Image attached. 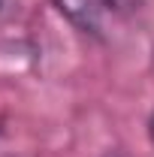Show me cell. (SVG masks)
<instances>
[{"label":"cell","instance_id":"cell-4","mask_svg":"<svg viewBox=\"0 0 154 157\" xmlns=\"http://www.w3.org/2000/svg\"><path fill=\"white\" fill-rule=\"evenodd\" d=\"M6 3H9V0H0V12H3V9H6Z\"/></svg>","mask_w":154,"mask_h":157},{"label":"cell","instance_id":"cell-1","mask_svg":"<svg viewBox=\"0 0 154 157\" xmlns=\"http://www.w3.org/2000/svg\"><path fill=\"white\" fill-rule=\"evenodd\" d=\"M52 6L76 30L91 33V36H100L103 33V24L109 18L112 6H115V0H52Z\"/></svg>","mask_w":154,"mask_h":157},{"label":"cell","instance_id":"cell-3","mask_svg":"<svg viewBox=\"0 0 154 157\" xmlns=\"http://www.w3.org/2000/svg\"><path fill=\"white\" fill-rule=\"evenodd\" d=\"M106 157H127V154H121V151H112V154H106Z\"/></svg>","mask_w":154,"mask_h":157},{"label":"cell","instance_id":"cell-2","mask_svg":"<svg viewBox=\"0 0 154 157\" xmlns=\"http://www.w3.org/2000/svg\"><path fill=\"white\" fill-rule=\"evenodd\" d=\"M148 139H151V145H154V112H151V118H148Z\"/></svg>","mask_w":154,"mask_h":157}]
</instances>
